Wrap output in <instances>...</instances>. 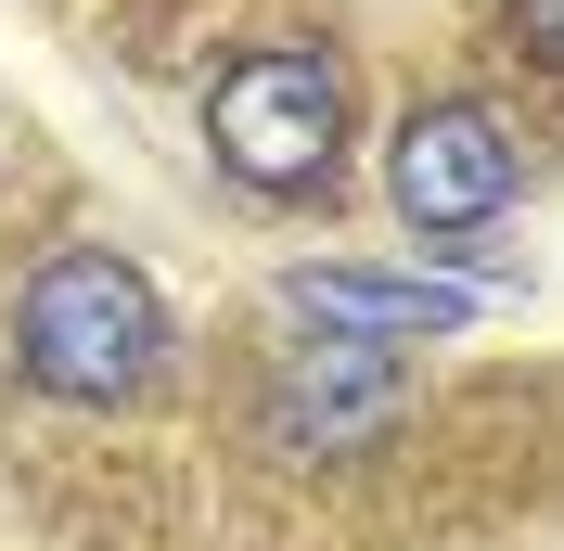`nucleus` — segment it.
Listing matches in <instances>:
<instances>
[{
	"label": "nucleus",
	"instance_id": "obj_1",
	"mask_svg": "<svg viewBox=\"0 0 564 551\" xmlns=\"http://www.w3.org/2000/svg\"><path fill=\"white\" fill-rule=\"evenodd\" d=\"M13 372L65 411H141L167 385V295L116 244H65L13 282Z\"/></svg>",
	"mask_w": 564,
	"mask_h": 551
},
{
	"label": "nucleus",
	"instance_id": "obj_2",
	"mask_svg": "<svg viewBox=\"0 0 564 551\" xmlns=\"http://www.w3.org/2000/svg\"><path fill=\"white\" fill-rule=\"evenodd\" d=\"M347 65L334 52H245L206 90V154L245 180V206H321L347 168Z\"/></svg>",
	"mask_w": 564,
	"mask_h": 551
},
{
	"label": "nucleus",
	"instance_id": "obj_3",
	"mask_svg": "<svg viewBox=\"0 0 564 551\" xmlns=\"http://www.w3.org/2000/svg\"><path fill=\"white\" fill-rule=\"evenodd\" d=\"M386 206L423 244H475L527 206V154H513V129L488 104H411L386 141Z\"/></svg>",
	"mask_w": 564,
	"mask_h": 551
},
{
	"label": "nucleus",
	"instance_id": "obj_4",
	"mask_svg": "<svg viewBox=\"0 0 564 551\" xmlns=\"http://www.w3.org/2000/svg\"><path fill=\"white\" fill-rule=\"evenodd\" d=\"M398 423V346H359V334H295L270 359V436L295 449V462H334V449L386 436Z\"/></svg>",
	"mask_w": 564,
	"mask_h": 551
},
{
	"label": "nucleus",
	"instance_id": "obj_5",
	"mask_svg": "<svg viewBox=\"0 0 564 551\" xmlns=\"http://www.w3.org/2000/svg\"><path fill=\"white\" fill-rule=\"evenodd\" d=\"M295 334H359V346H411V334H462L488 309L475 282H436V270H359V257H308V270L270 282Z\"/></svg>",
	"mask_w": 564,
	"mask_h": 551
},
{
	"label": "nucleus",
	"instance_id": "obj_6",
	"mask_svg": "<svg viewBox=\"0 0 564 551\" xmlns=\"http://www.w3.org/2000/svg\"><path fill=\"white\" fill-rule=\"evenodd\" d=\"M500 13H513V52L539 77H564V0H500Z\"/></svg>",
	"mask_w": 564,
	"mask_h": 551
}]
</instances>
